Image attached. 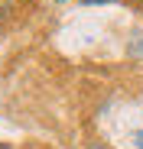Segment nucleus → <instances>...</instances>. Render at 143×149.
I'll return each mask as SVG.
<instances>
[{
	"instance_id": "423d86ee",
	"label": "nucleus",
	"mask_w": 143,
	"mask_h": 149,
	"mask_svg": "<svg viewBox=\"0 0 143 149\" xmlns=\"http://www.w3.org/2000/svg\"><path fill=\"white\" fill-rule=\"evenodd\" d=\"M0 149H10V143H0Z\"/></svg>"
},
{
	"instance_id": "39448f33",
	"label": "nucleus",
	"mask_w": 143,
	"mask_h": 149,
	"mask_svg": "<svg viewBox=\"0 0 143 149\" xmlns=\"http://www.w3.org/2000/svg\"><path fill=\"white\" fill-rule=\"evenodd\" d=\"M133 3H137V7H140V10H143V0H133Z\"/></svg>"
},
{
	"instance_id": "f257e3e1",
	"label": "nucleus",
	"mask_w": 143,
	"mask_h": 149,
	"mask_svg": "<svg viewBox=\"0 0 143 149\" xmlns=\"http://www.w3.org/2000/svg\"><path fill=\"white\" fill-rule=\"evenodd\" d=\"M10 13H13V0H0V23H4Z\"/></svg>"
},
{
	"instance_id": "7ed1b4c3",
	"label": "nucleus",
	"mask_w": 143,
	"mask_h": 149,
	"mask_svg": "<svg viewBox=\"0 0 143 149\" xmlns=\"http://www.w3.org/2000/svg\"><path fill=\"white\" fill-rule=\"evenodd\" d=\"M133 146H137V149H143V130H137V133H133Z\"/></svg>"
},
{
	"instance_id": "f03ea898",
	"label": "nucleus",
	"mask_w": 143,
	"mask_h": 149,
	"mask_svg": "<svg viewBox=\"0 0 143 149\" xmlns=\"http://www.w3.org/2000/svg\"><path fill=\"white\" fill-rule=\"evenodd\" d=\"M78 3H85V7H101V3H111V0H78Z\"/></svg>"
},
{
	"instance_id": "20e7f679",
	"label": "nucleus",
	"mask_w": 143,
	"mask_h": 149,
	"mask_svg": "<svg viewBox=\"0 0 143 149\" xmlns=\"http://www.w3.org/2000/svg\"><path fill=\"white\" fill-rule=\"evenodd\" d=\"M88 149H111V146H107V143H91Z\"/></svg>"
},
{
	"instance_id": "0eeeda50",
	"label": "nucleus",
	"mask_w": 143,
	"mask_h": 149,
	"mask_svg": "<svg viewBox=\"0 0 143 149\" xmlns=\"http://www.w3.org/2000/svg\"><path fill=\"white\" fill-rule=\"evenodd\" d=\"M55 3H65V0H55Z\"/></svg>"
}]
</instances>
